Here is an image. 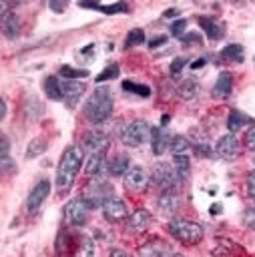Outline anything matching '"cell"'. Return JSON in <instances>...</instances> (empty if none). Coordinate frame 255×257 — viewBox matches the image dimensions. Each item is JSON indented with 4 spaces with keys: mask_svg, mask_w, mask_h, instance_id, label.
<instances>
[{
    "mask_svg": "<svg viewBox=\"0 0 255 257\" xmlns=\"http://www.w3.org/2000/svg\"><path fill=\"white\" fill-rule=\"evenodd\" d=\"M253 163H255V159H253Z\"/></svg>",
    "mask_w": 255,
    "mask_h": 257,
    "instance_id": "c3c4849f",
    "label": "cell"
},
{
    "mask_svg": "<svg viewBox=\"0 0 255 257\" xmlns=\"http://www.w3.org/2000/svg\"><path fill=\"white\" fill-rule=\"evenodd\" d=\"M185 28H187V20L185 18H179L171 24V34L173 36H183L185 34Z\"/></svg>",
    "mask_w": 255,
    "mask_h": 257,
    "instance_id": "d590c367",
    "label": "cell"
},
{
    "mask_svg": "<svg viewBox=\"0 0 255 257\" xmlns=\"http://www.w3.org/2000/svg\"><path fill=\"white\" fill-rule=\"evenodd\" d=\"M74 257H94V241L90 237H82L76 247Z\"/></svg>",
    "mask_w": 255,
    "mask_h": 257,
    "instance_id": "4316f807",
    "label": "cell"
},
{
    "mask_svg": "<svg viewBox=\"0 0 255 257\" xmlns=\"http://www.w3.org/2000/svg\"><path fill=\"white\" fill-rule=\"evenodd\" d=\"M219 211H221V205H213V207H211V213H213V215H217Z\"/></svg>",
    "mask_w": 255,
    "mask_h": 257,
    "instance_id": "7dc6e473",
    "label": "cell"
},
{
    "mask_svg": "<svg viewBox=\"0 0 255 257\" xmlns=\"http://www.w3.org/2000/svg\"><path fill=\"white\" fill-rule=\"evenodd\" d=\"M131 169V159L126 155H116L110 163H108V173L114 175V177H122L126 175Z\"/></svg>",
    "mask_w": 255,
    "mask_h": 257,
    "instance_id": "ffe728a7",
    "label": "cell"
},
{
    "mask_svg": "<svg viewBox=\"0 0 255 257\" xmlns=\"http://www.w3.org/2000/svg\"><path fill=\"white\" fill-rule=\"evenodd\" d=\"M205 64V58H199V60H195L193 64H191V68H201Z\"/></svg>",
    "mask_w": 255,
    "mask_h": 257,
    "instance_id": "f6af8a7d",
    "label": "cell"
},
{
    "mask_svg": "<svg viewBox=\"0 0 255 257\" xmlns=\"http://www.w3.org/2000/svg\"><path fill=\"white\" fill-rule=\"evenodd\" d=\"M141 257H179V255L169 253L167 249L157 247V245H147L145 249H141Z\"/></svg>",
    "mask_w": 255,
    "mask_h": 257,
    "instance_id": "f1b7e54d",
    "label": "cell"
},
{
    "mask_svg": "<svg viewBox=\"0 0 255 257\" xmlns=\"http://www.w3.org/2000/svg\"><path fill=\"white\" fill-rule=\"evenodd\" d=\"M183 42H185V44H189V42H197V44H199L201 40H199V36H183Z\"/></svg>",
    "mask_w": 255,
    "mask_h": 257,
    "instance_id": "7bdbcfd3",
    "label": "cell"
},
{
    "mask_svg": "<svg viewBox=\"0 0 255 257\" xmlns=\"http://www.w3.org/2000/svg\"><path fill=\"white\" fill-rule=\"evenodd\" d=\"M118 76V66L116 64H108V66H104V70L100 72V74H96V82H104V80H110V78H116Z\"/></svg>",
    "mask_w": 255,
    "mask_h": 257,
    "instance_id": "d6a6232c",
    "label": "cell"
},
{
    "mask_svg": "<svg viewBox=\"0 0 255 257\" xmlns=\"http://www.w3.org/2000/svg\"><path fill=\"white\" fill-rule=\"evenodd\" d=\"M195 92H197V82H195V78H187V80H185V86L181 88V94H183L185 98H191Z\"/></svg>",
    "mask_w": 255,
    "mask_h": 257,
    "instance_id": "e575fe53",
    "label": "cell"
},
{
    "mask_svg": "<svg viewBox=\"0 0 255 257\" xmlns=\"http://www.w3.org/2000/svg\"><path fill=\"white\" fill-rule=\"evenodd\" d=\"M243 223H245L251 231H255V207L245 209V213H243Z\"/></svg>",
    "mask_w": 255,
    "mask_h": 257,
    "instance_id": "8d00e7d4",
    "label": "cell"
},
{
    "mask_svg": "<svg viewBox=\"0 0 255 257\" xmlns=\"http://www.w3.org/2000/svg\"><path fill=\"white\" fill-rule=\"evenodd\" d=\"M247 193H249V197H253L255 199V169L249 173V177H247Z\"/></svg>",
    "mask_w": 255,
    "mask_h": 257,
    "instance_id": "ab89813d",
    "label": "cell"
},
{
    "mask_svg": "<svg viewBox=\"0 0 255 257\" xmlns=\"http://www.w3.org/2000/svg\"><path fill=\"white\" fill-rule=\"evenodd\" d=\"M143 42H145V32L141 28H133L124 38V48H133V46H139Z\"/></svg>",
    "mask_w": 255,
    "mask_h": 257,
    "instance_id": "f546056e",
    "label": "cell"
},
{
    "mask_svg": "<svg viewBox=\"0 0 255 257\" xmlns=\"http://www.w3.org/2000/svg\"><path fill=\"white\" fill-rule=\"evenodd\" d=\"M82 147L92 155V153H104L108 147V135L102 131H90L82 137Z\"/></svg>",
    "mask_w": 255,
    "mask_h": 257,
    "instance_id": "7c38bea8",
    "label": "cell"
},
{
    "mask_svg": "<svg viewBox=\"0 0 255 257\" xmlns=\"http://www.w3.org/2000/svg\"><path fill=\"white\" fill-rule=\"evenodd\" d=\"M149 181H151V177L147 175V171L143 167H131L129 173L124 175V187L131 189L133 193L143 191L149 185Z\"/></svg>",
    "mask_w": 255,
    "mask_h": 257,
    "instance_id": "8fae6325",
    "label": "cell"
},
{
    "mask_svg": "<svg viewBox=\"0 0 255 257\" xmlns=\"http://www.w3.org/2000/svg\"><path fill=\"white\" fill-rule=\"evenodd\" d=\"M88 209L90 207L82 201V197L68 201L64 205V221H66V225H70V227H82L86 223V219H88Z\"/></svg>",
    "mask_w": 255,
    "mask_h": 257,
    "instance_id": "52a82bcc",
    "label": "cell"
},
{
    "mask_svg": "<svg viewBox=\"0 0 255 257\" xmlns=\"http://www.w3.org/2000/svg\"><path fill=\"white\" fill-rule=\"evenodd\" d=\"M112 197V187L106 183V181H102V179H98V177H94V181H90V185L84 189V193H82V201L92 209V207H102L104 205V201H108Z\"/></svg>",
    "mask_w": 255,
    "mask_h": 257,
    "instance_id": "5b68a950",
    "label": "cell"
},
{
    "mask_svg": "<svg viewBox=\"0 0 255 257\" xmlns=\"http://www.w3.org/2000/svg\"><path fill=\"white\" fill-rule=\"evenodd\" d=\"M108 257H126V253H124V251H122V249H112V251H110V255H108Z\"/></svg>",
    "mask_w": 255,
    "mask_h": 257,
    "instance_id": "b9f144b4",
    "label": "cell"
},
{
    "mask_svg": "<svg viewBox=\"0 0 255 257\" xmlns=\"http://www.w3.org/2000/svg\"><path fill=\"white\" fill-rule=\"evenodd\" d=\"M80 167H82V149L76 147V145L66 147L62 157H60L58 169H56V189H58V193L70 191Z\"/></svg>",
    "mask_w": 255,
    "mask_h": 257,
    "instance_id": "6da1fadb",
    "label": "cell"
},
{
    "mask_svg": "<svg viewBox=\"0 0 255 257\" xmlns=\"http://www.w3.org/2000/svg\"><path fill=\"white\" fill-rule=\"evenodd\" d=\"M42 88H44V92H46L48 98H52V100H62V84L58 82L56 76H46L44 82H42Z\"/></svg>",
    "mask_w": 255,
    "mask_h": 257,
    "instance_id": "44dd1931",
    "label": "cell"
},
{
    "mask_svg": "<svg viewBox=\"0 0 255 257\" xmlns=\"http://www.w3.org/2000/svg\"><path fill=\"white\" fill-rule=\"evenodd\" d=\"M215 153H217V157L223 159V161H233V159H237L239 153H241V147H239L237 137H235L233 133L223 135V137L217 141V145H215Z\"/></svg>",
    "mask_w": 255,
    "mask_h": 257,
    "instance_id": "ba28073f",
    "label": "cell"
},
{
    "mask_svg": "<svg viewBox=\"0 0 255 257\" xmlns=\"http://www.w3.org/2000/svg\"><path fill=\"white\" fill-rule=\"evenodd\" d=\"M129 225V231H133V233H143L149 225H151V215H149V211L147 209H135L131 215H129V221H126Z\"/></svg>",
    "mask_w": 255,
    "mask_h": 257,
    "instance_id": "9a60e30c",
    "label": "cell"
},
{
    "mask_svg": "<svg viewBox=\"0 0 255 257\" xmlns=\"http://www.w3.org/2000/svg\"><path fill=\"white\" fill-rule=\"evenodd\" d=\"M151 143H153V153L155 155H163L167 151V147H171V139L165 126H157L151 131Z\"/></svg>",
    "mask_w": 255,
    "mask_h": 257,
    "instance_id": "e0dca14e",
    "label": "cell"
},
{
    "mask_svg": "<svg viewBox=\"0 0 255 257\" xmlns=\"http://www.w3.org/2000/svg\"><path fill=\"white\" fill-rule=\"evenodd\" d=\"M48 6H50L54 12H62V10L66 8V2H56V0H50V2H48Z\"/></svg>",
    "mask_w": 255,
    "mask_h": 257,
    "instance_id": "60d3db41",
    "label": "cell"
},
{
    "mask_svg": "<svg viewBox=\"0 0 255 257\" xmlns=\"http://www.w3.org/2000/svg\"><path fill=\"white\" fill-rule=\"evenodd\" d=\"M189 147H191V141L187 139V137H183V135H175L173 139H171V153L173 155H187V151H189Z\"/></svg>",
    "mask_w": 255,
    "mask_h": 257,
    "instance_id": "d4e9b609",
    "label": "cell"
},
{
    "mask_svg": "<svg viewBox=\"0 0 255 257\" xmlns=\"http://www.w3.org/2000/svg\"><path fill=\"white\" fill-rule=\"evenodd\" d=\"M231 90H233V76H231V72H221L217 82H215V86H213V90H211L213 96L215 98H227L231 94Z\"/></svg>",
    "mask_w": 255,
    "mask_h": 257,
    "instance_id": "ac0fdd59",
    "label": "cell"
},
{
    "mask_svg": "<svg viewBox=\"0 0 255 257\" xmlns=\"http://www.w3.org/2000/svg\"><path fill=\"white\" fill-rule=\"evenodd\" d=\"M157 207L163 215H175V211L179 209V197L175 193V189L171 191H163L157 199Z\"/></svg>",
    "mask_w": 255,
    "mask_h": 257,
    "instance_id": "2e32d148",
    "label": "cell"
},
{
    "mask_svg": "<svg viewBox=\"0 0 255 257\" xmlns=\"http://www.w3.org/2000/svg\"><path fill=\"white\" fill-rule=\"evenodd\" d=\"M46 151V141L44 139H32L30 143H28V149H26V157L28 159H32V157H38L40 153H44Z\"/></svg>",
    "mask_w": 255,
    "mask_h": 257,
    "instance_id": "4dcf8cb0",
    "label": "cell"
},
{
    "mask_svg": "<svg viewBox=\"0 0 255 257\" xmlns=\"http://www.w3.org/2000/svg\"><path fill=\"white\" fill-rule=\"evenodd\" d=\"M112 104H114L112 90L108 86H98V88H94V92L84 102L82 112H84L86 120H90V122H102V120H106L110 116Z\"/></svg>",
    "mask_w": 255,
    "mask_h": 257,
    "instance_id": "7a4b0ae2",
    "label": "cell"
},
{
    "mask_svg": "<svg viewBox=\"0 0 255 257\" xmlns=\"http://www.w3.org/2000/svg\"><path fill=\"white\" fill-rule=\"evenodd\" d=\"M6 114H8V106H6V100L2 98V118H6Z\"/></svg>",
    "mask_w": 255,
    "mask_h": 257,
    "instance_id": "bcb514c9",
    "label": "cell"
},
{
    "mask_svg": "<svg viewBox=\"0 0 255 257\" xmlns=\"http://www.w3.org/2000/svg\"><path fill=\"white\" fill-rule=\"evenodd\" d=\"M253 120L245 114V112H241V110H233L231 114H229V118H227V128L231 131V133H235V131H239V128H243L245 124H251Z\"/></svg>",
    "mask_w": 255,
    "mask_h": 257,
    "instance_id": "603a6c76",
    "label": "cell"
},
{
    "mask_svg": "<svg viewBox=\"0 0 255 257\" xmlns=\"http://www.w3.org/2000/svg\"><path fill=\"white\" fill-rule=\"evenodd\" d=\"M187 64V58H183V56H177L175 60H173V64H171V74H179L181 70H183V66Z\"/></svg>",
    "mask_w": 255,
    "mask_h": 257,
    "instance_id": "f35d334b",
    "label": "cell"
},
{
    "mask_svg": "<svg viewBox=\"0 0 255 257\" xmlns=\"http://www.w3.org/2000/svg\"><path fill=\"white\" fill-rule=\"evenodd\" d=\"M60 74H62L64 80H78V78H86L88 76V70H84V68H72L68 64H62Z\"/></svg>",
    "mask_w": 255,
    "mask_h": 257,
    "instance_id": "484cf974",
    "label": "cell"
},
{
    "mask_svg": "<svg viewBox=\"0 0 255 257\" xmlns=\"http://www.w3.org/2000/svg\"><path fill=\"white\" fill-rule=\"evenodd\" d=\"M48 193H50V183H48L46 179L38 181V183L30 189V193H28V201H26V209H28V213L38 211V207L44 203V199L48 197Z\"/></svg>",
    "mask_w": 255,
    "mask_h": 257,
    "instance_id": "30bf717a",
    "label": "cell"
},
{
    "mask_svg": "<svg viewBox=\"0 0 255 257\" xmlns=\"http://www.w3.org/2000/svg\"><path fill=\"white\" fill-rule=\"evenodd\" d=\"M199 24H201V28L205 30V34L211 38V40H219L221 36H223V26L215 20V18H205V16H201L199 18Z\"/></svg>",
    "mask_w": 255,
    "mask_h": 257,
    "instance_id": "d6986e66",
    "label": "cell"
},
{
    "mask_svg": "<svg viewBox=\"0 0 255 257\" xmlns=\"http://www.w3.org/2000/svg\"><path fill=\"white\" fill-rule=\"evenodd\" d=\"M169 233L185 243V245H195L203 239V227L197 223V221H189V219H173L169 225H167Z\"/></svg>",
    "mask_w": 255,
    "mask_h": 257,
    "instance_id": "3957f363",
    "label": "cell"
},
{
    "mask_svg": "<svg viewBox=\"0 0 255 257\" xmlns=\"http://www.w3.org/2000/svg\"><path fill=\"white\" fill-rule=\"evenodd\" d=\"M102 215H104V219L110 221V223H120V221H124V219L129 217V209H126L124 201H120V199H116V197H110V199L104 201V205H102Z\"/></svg>",
    "mask_w": 255,
    "mask_h": 257,
    "instance_id": "9c48e42d",
    "label": "cell"
},
{
    "mask_svg": "<svg viewBox=\"0 0 255 257\" xmlns=\"http://www.w3.org/2000/svg\"><path fill=\"white\" fill-rule=\"evenodd\" d=\"M86 84L82 80H64L62 82V100L68 106H74L78 102V98L84 94Z\"/></svg>",
    "mask_w": 255,
    "mask_h": 257,
    "instance_id": "4fadbf2b",
    "label": "cell"
},
{
    "mask_svg": "<svg viewBox=\"0 0 255 257\" xmlns=\"http://www.w3.org/2000/svg\"><path fill=\"white\" fill-rule=\"evenodd\" d=\"M102 165H104V153H92V155L88 157L86 165H84V171H86L88 177H92V175L96 177V175L100 173Z\"/></svg>",
    "mask_w": 255,
    "mask_h": 257,
    "instance_id": "cb8c5ba5",
    "label": "cell"
},
{
    "mask_svg": "<svg viewBox=\"0 0 255 257\" xmlns=\"http://www.w3.org/2000/svg\"><path fill=\"white\" fill-rule=\"evenodd\" d=\"M245 147L255 153V124L245 133Z\"/></svg>",
    "mask_w": 255,
    "mask_h": 257,
    "instance_id": "74e56055",
    "label": "cell"
},
{
    "mask_svg": "<svg viewBox=\"0 0 255 257\" xmlns=\"http://www.w3.org/2000/svg\"><path fill=\"white\" fill-rule=\"evenodd\" d=\"M0 8H2V30H4L6 38H18V34H20L18 16L14 12H8V6L4 2L0 4Z\"/></svg>",
    "mask_w": 255,
    "mask_h": 257,
    "instance_id": "5bb4252c",
    "label": "cell"
},
{
    "mask_svg": "<svg viewBox=\"0 0 255 257\" xmlns=\"http://www.w3.org/2000/svg\"><path fill=\"white\" fill-rule=\"evenodd\" d=\"M163 42H165V38H163V36H159V38H153V40L149 42V46H151V48H155L157 44H163Z\"/></svg>",
    "mask_w": 255,
    "mask_h": 257,
    "instance_id": "ee69618b",
    "label": "cell"
},
{
    "mask_svg": "<svg viewBox=\"0 0 255 257\" xmlns=\"http://www.w3.org/2000/svg\"><path fill=\"white\" fill-rule=\"evenodd\" d=\"M177 181H179V177H177V171L173 165H169V163H157L155 165V169L151 173V183L157 189L171 191V189H175Z\"/></svg>",
    "mask_w": 255,
    "mask_h": 257,
    "instance_id": "8992f818",
    "label": "cell"
},
{
    "mask_svg": "<svg viewBox=\"0 0 255 257\" xmlns=\"http://www.w3.org/2000/svg\"><path fill=\"white\" fill-rule=\"evenodd\" d=\"M8 149H10L8 137L2 135V141H0V163H2V169H6V165H8Z\"/></svg>",
    "mask_w": 255,
    "mask_h": 257,
    "instance_id": "836d02e7",
    "label": "cell"
},
{
    "mask_svg": "<svg viewBox=\"0 0 255 257\" xmlns=\"http://www.w3.org/2000/svg\"><path fill=\"white\" fill-rule=\"evenodd\" d=\"M173 167L177 171L179 181H185L191 175V161L187 155H173Z\"/></svg>",
    "mask_w": 255,
    "mask_h": 257,
    "instance_id": "7402d4cb",
    "label": "cell"
},
{
    "mask_svg": "<svg viewBox=\"0 0 255 257\" xmlns=\"http://www.w3.org/2000/svg\"><path fill=\"white\" fill-rule=\"evenodd\" d=\"M122 88L129 90V92H135V94H139V96H143V98H147V96L151 94V88H149L147 84H139V82H135V80H122Z\"/></svg>",
    "mask_w": 255,
    "mask_h": 257,
    "instance_id": "83f0119b",
    "label": "cell"
},
{
    "mask_svg": "<svg viewBox=\"0 0 255 257\" xmlns=\"http://www.w3.org/2000/svg\"><path fill=\"white\" fill-rule=\"evenodd\" d=\"M151 131H153V126L147 122V120H141V118H135V120H131L124 128H122V133H120V141L126 145V147H141L145 141H149L151 139Z\"/></svg>",
    "mask_w": 255,
    "mask_h": 257,
    "instance_id": "277c9868",
    "label": "cell"
},
{
    "mask_svg": "<svg viewBox=\"0 0 255 257\" xmlns=\"http://www.w3.org/2000/svg\"><path fill=\"white\" fill-rule=\"evenodd\" d=\"M223 58H229V60H235V62H241L243 60V46L239 44H229L223 48Z\"/></svg>",
    "mask_w": 255,
    "mask_h": 257,
    "instance_id": "1f68e13d",
    "label": "cell"
}]
</instances>
